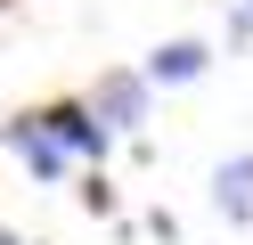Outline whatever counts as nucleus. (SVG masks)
<instances>
[{"mask_svg": "<svg viewBox=\"0 0 253 245\" xmlns=\"http://www.w3.org/2000/svg\"><path fill=\"white\" fill-rule=\"evenodd\" d=\"M41 123L74 147V163H106V155H115V123L90 106V90H57V98H41Z\"/></svg>", "mask_w": 253, "mask_h": 245, "instance_id": "nucleus-1", "label": "nucleus"}, {"mask_svg": "<svg viewBox=\"0 0 253 245\" xmlns=\"http://www.w3.org/2000/svg\"><path fill=\"white\" fill-rule=\"evenodd\" d=\"M212 212H220L229 229H245V221H253V147H237V155L212 172Z\"/></svg>", "mask_w": 253, "mask_h": 245, "instance_id": "nucleus-5", "label": "nucleus"}, {"mask_svg": "<svg viewBox=\"0 0 253 245\" xmlns=\"http://www.w3.org/2000/svg\"><path fill=\"white\" fill-rule=\"evenodd\" d=\"M0 147H8L33 180H66V172H74V147L41 123V106H17V114H8V123H0Z\"/></svg>", "mask_w": 253, "mask_h": 245, "instance_id": "nucleus-2", "label": "nucleus"}, {"mask_svg": "<svg viewBox=\"0 0 253 245\" xmlns=\"http://www.w3.org/2000/svg\"><path fill=\"white\" fill-rule=\"evenodd\" d=\"M0 245H25V237H17V229H8V221H0Z\"/></svg>", "mask_w": 253, "mask_h": 245, "instance_id": "nucleus-7", "label": "nucleus"}, {"mask_svg": "<svg viewBox=\"0 0 253 245\" xmlns=\"http://www.w3.org/2000/svg\"><path fill=\"white\" fill-rule=\"evenodd\" d=\"M245 8H253V0H245Z\"/></svg>", "mask_w": 253, "mask_h": 245, "instance_id": "nucleus-9", "label": "nucleus"}, {"mask_svg": "<svg viewBox=\"0 0 253 245\" xmlns=\"http://www.w3.org/2000/svg\"><path fill=\"white\" fill-rule=\"evenodd\" d=\"M82 212H90V221H115V212H123V196H115V180H106V163H90V180H82Z\"/></svg>", "mask_w": 253, "mask_h": 245, "instance_id": "nucleus-6", "label": "nucleus"}, {"mask_svg": "<svg viewBox=\"0 0 253 245\" xmlns=\"http://www.w3.org/2000/svg\"><path fill=\"white\" fill-rule=\"evenodd\" d=\"M139 74L155 82V90H188V82L212 74V41H196V33H171V41H155L147 57H139Z\"/></svg>", "mask_w": 253, "mask_h": 245, "instance_id": "nucleus-4", "label": "nucleus"}, {"mask_svg": "<svg viewBox=\"0 0 253 245\" xmlns=\"http://www.w3.org/2000/svg\"><path fill=\"white\" fill-rule=\"evenodd\" d=\"M8 8H17V0H0V16H8Z\"/></svg>", "mask_w": 253, "mask_h": 245, "instance_id": "nucleus-8", "label": "nucleus"}, {"mask_svg": "<svg viewBox=\"0 0 253 245\" xmlns=\"http://www.w3.org/2000/svg\"><path fill=\"white\" fill-rule=\"evenodd\" d=\"M90 106H98L106 123H115V139H123V131H139V123H147V106H155V82L139 74V65H106V74L90 82Z\"/></svg>", "mask_w": 253, "mask_h": 245, "instance_id": "nucleus-3", "label": "nucleus"}]
</instances>
